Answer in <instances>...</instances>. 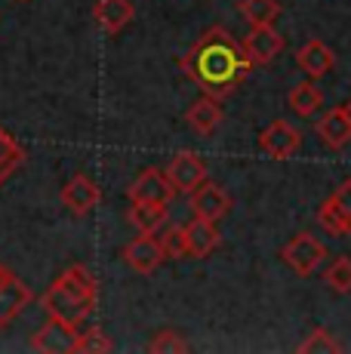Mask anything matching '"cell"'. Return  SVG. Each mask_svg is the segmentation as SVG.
<instances>
[{
  "label": "cell",
  "mask_w": 351,
  "mask_h": 354,
  "mask_svg": "<svg viewBox=\"0 0 351 354\" xmlns=\"http://www.w3.org/2000/svg\"><path fill=\"white\" fill-rule=\"evenodd\" d=\"M244 46L231 37V31H225L222 25H213L194 40V46L182 56V71L213 99H225L244 84L249 74Z\"/></svg>",
  "instance_id": "obj_1"
},
{
  "label": "cell",
  "mask_w": 351,
  "mask_h": 354,
  "mask_svg": "<svg viewBox=\"0 0 351 354\" xmlns=\"http://www.w3.org/2000/svg\"><path fill=\"white\" fill-rule=\"evenodd\" d=\"M99 299V283L90 274L86 265H68L56 281L46 287V292L40 296V305L50 317L65 321L71 326H80L86 317L93 315Z\"/></svg>",
  "instance_id": "obj_2"
},
{
  "label": "cell",
  "mask_w": 351,
  "mask_h": 354,
  "mask_svg": "<svg viewBox=\"0 0 351 354\" xmlns=\"http://www.w3.org/2000/svg\"><path fill=\"white\" fill-rule=\"evenodd\" d=\"M281 259L296 271L299 277H312L317 271V265L327 259V247L317 241L314 234L302 231V234H293L281 250Z\"/></svg>",
  "instance_id": "obj_3"
},
{
  "label": "cell",
  "mask_w": 351,
  "mask_h": 354,
  "mask_svg": "<svg viewBox=\"0 0 351 354\" xmlns=\"http://www.w3.org/2000/svg\"><path fill=\"white\" fill-rule=\"evenodd\" d=\"M317 222L323 231H330L333 237H348L351 234V179L342 182L327 201L317 209Z\"/></svg>",
  "instance_id": "obj_4"
},
{
  "label": "cell",
  "mask_w": 351,
  "mask_h": 354,
  "mask_svg": "<svg viewBox=\"0 0 351 354\" xmlns=\"http://www.w3.org/2000/svg\"><path fill=\"white\" fill-rule=\"evenodd\" d=\"M35 299L28 283H22V277H16L6 265H0V330H6L22 308H28V302Z\"/></svg>",
  "instance_id": "obj_5"
},
{
  "label": "cell",
  "mask_w": 351,
  "mask_h": 354,
  "mask_svg": "<svg viewBox=\"0 0 351 354\" xmlns=\"http://www.w3.org/2000/svg\"><path fill=\"white\" fill-rule=\"evenodd\" d=\"M207 160L194 151H176L167 163V179L173 182L176 194H191L200 182H207Z\"/></svg>",
  "instance_id": "obj_6"
},
{
  "label": "cell",
  "mask_w": 351,
  "mask_h": 354,
  "mask_svg": "<svg viewBox=\"0 0 351 354\" xmlns=\"http://www.w3.org/2000/svg\"><path fill=\"white\" fill-rule=\"evenodd\" d=\"M124 262L130 265L136 274H151L167 262V250L158 234H139L124 247Z\"/></svg>",
  "instance_id": "obj_7"
},
{
  "label": "cell",
  "mask_w": 351,
  "mask_h": 354,
  "mask_svg": "<svg viewBox=\"0 0 351 354\" xmlns=\"http://www.w3.org/2000/svg\"><path fill=\"white\" fill-rule=\"evenodd\" d=\"M240 46H244L247 62L253 68H259V65L274 62L283 53V34L274 31V25H256V28H249V34L240 40Z\"/></svg>",
  "instance_id": "obj_8"
},
{
  "label": "cell",
  "mask_w": 351,
  "mask_h": 354,
  "mask_svg": "<svg viewBox=\"0 0 351 354\" xmlns=\"http://www.w3.org/2000/svg\"><path fill=\"white\" fill-rule=\"evenodd\" d=\"M299 145H302V133L283 118L272 120V124L259 133V148L274 160L293 158V154L299 151Z\"/></svg>",
  "instance_id": "obj_9"
},
{
  "label": "cell",
  "mask_w": 351,
  "mask_h": 354,
  "mask_svg": "<svg viewBox=\"0 0 351 354\" xmlns=\"http://www.w3.org/2000/svg\"><path fill=\"white\" fill-rule=\"evenodd\" d=\"M126 194H130V203H170L176 188H173V182L167 179L164 169L145 167L136 179H133Z\"/></svg>",
  "instance_id": "obj_10"
},
{
  "label": "cell",
  "mask_w": 351,
  "mask_h": 354,
  "mask_svg": "<svg viewBox=\"0 0 351 354\" xmlns=\"http://www.w3.org/2000/svg\"><path fill=\"white\" fill-rule=\"evenodd\" d=\"M102 201V188L96 185V179H90L86 173H74L62 185V207L71 216H86L99 207Z\"/></svg>",
  "instance_id": "obj_11"
},
{
  "label": "cell",
  "mask_w": 351,
  "mask_h": 354,
  "mask_svg": "<svg viewBox=\"0 0 351 354\" xmlns=\"http://www.w3.org/2000/svg\"><path fill=\"white\" fill-rule=\"evenodd\" d=\"M219 243H222V234L216 228V222L210 219L194 216L191 222L182 225V250H185V259H207Z\"/></svg>",
  "instance_id": "obj_12"
},
{
  "label": "cell",
  "mask_w": 351,
  "mask_h": 354,
  "mask_svg": "<svg viewBox=\"0 0 351 354\" xmlns=\"http://www.w3.org/2000/svg\"><path fill=\"white\" fill-rule=\"evenodd\" d=\"M80 326H71L65 321L50 317L40 330L31 336V348L35 351H46V354H74V342H77Z\"/></svg>",
  "instance_id": "obj_13"
},
{
  "label": "cell",
  "mask_w": 351,
  "mask_h": 354,
  "mask_svg": "<svg viewBox=\"0 0 351 354\" xmlns=\"http://www.w3.org/2000/svg\"><path fill=\"white\" fill-rule=\"evenodd\" d=\"M191 213L200 216V219H210V222H219L231 213V197L225 194V188L216 185V182H200L191 194Z\"/></svg>",
  "instance_id": "obj_14"
},
{
  "label": "cell",
  "mask_w": 351,
  "mask_h": 354,
  "mask_svg": "<svg viewBox=\"0 0 351 354\" xmlns=\"http://www.w3.org/2000/svg\"><path fill=\"white\" fill-rule=\"evenodd\" d=\"M133 16H136V6L130 0H96L93 6V22L111 37L124 31L133 22Z\"/></svg>",
  "instance_id": "obj_15"
},
{
  "label": "cell",
  "mask_w": 351,
  "mask_h": 354,
  "mask_svg": "<svg viewBox=\"0 0 351 354\" xmlns=\"http://www.w3.org/2000/svg\"><path fill=\"white\" fill-rule=\"evenodd\" d=\"M296 65L305 71V77L312 80H321L323 74L333 71L336 65V53L330 50L323 40H308V44H302L299 50H296Z\"/></svg>",
  "instance_id": "obj_16"
},
{
  "label": "cell",
  "mask_w": 351,
  "mask_h": 354,
  "mask_svg": "<svg viewBox=\"0 0 351 354\" xmlns=\"http://www.w3.org/2000/svg\"><path fill=\"white\" fill-rule=\"evenodd\" d=\"M222 105H219V99H213V96H200L198 102H191L188 105V111H185V124L194 129L198 136H213L216 129L222 127Z\"/></svg>",
  "instance_id": "obj_17"
},
{
  "label": "cell",
  "mask_w": 351,
  "mask_h": 354,
  "mask_svg": "<svg viewBox=\"0 0 351 354\" xmlns=\"http://www.w3.org/2000/svg\"><path fill=\"white\" fill-rule=\"evenodd\" d=\"M317 136H321V142L330 148V151H339V148H345L351 142V120L345 118V111H342V105L330 108V111L321 114V120H317Z\"/></svg>",
  "instance_id": "obj_18"
},
{
  "label": "cell",
  "mask_w": 351,
  "mask_h": 354,
  "mask_svg": "<svg viewBox=\"0 0 351 354\" xmlns=\"http://www.w3.org/2000/svg\"><path fill=\"white\" fill-rule=\"evenodd\" d=\"M126 219L142 234H158L170 222V203H130Z\"/></svg>",
  "instance_id": "obj_19"
},
{
  "label": "cell",
  "mask_w": 351,
  "mask_h": 354,
  "mask_svg": "<svg viewBox=\"0 0 351 354\" xmlns=\"http://www.w3.org/2000/svg\"><path fill=\"white\" fill-rule=\"evenodd\" d=\"M287 105H290V111H293V114H299V118L308 120V118H314V114L321 111L323 93H321V86L308 77V80H302V84H296L293 90H290Z\"/></svg>",
  "instance_id": "obj_20"
},
{
  "label": "cell",
  "mask_w": 351,
  "mask_h": 354,
  "mask_svg": "<svg viewBox=\"0 0 351 354\" xmlns=\"http://www.w3.org/2000/svg\"><path fill=\"white\" fill-rule=\"evenodd\" d=\"M238 12L249 22V28H256V25H274V19L283 12V6L278 0H240Z\"/></svg>",
  "instance_id": "obj_21"
},
{
  "label": "cell",
  "mask_w": 351,
  "mask_h": 354,
  "mask_svg": "<svg viewBox=\"0 0 351 354\" xmlns=\"http://www.w3.org/2000/svg\"><path fill=\"white\" fill-rule=\"evenodd\" d=\"M22 163H25V148L0 127V185H3Z\"/></svg>",
  "instance_id": "obj_22"
},
{
  "label": "cell",
  "mask_w": 351,
  "mask_h": 354,
  "mask_svg": "<svg viewBox=\"0 0 351 354\" xmlns=\"http://www.w3.org/2000/svg\"><path fill=\"white\" fill-rule=\"evenodd\" d=\"M302 354H330V351H342V342L327 330V326H314L305 339L299 342Z\"/></svg>",
  "instance_id": "obj_23"
},
{
  "label": "cell",
  "mask_w": 351,
  "mask_h": 354,
  "mask_svg": "<svg viewBox=\"0 0 351 354\" xmlns=\"http://www.w3.org/2000/svg\"><path fill=\"white\" fill-rule=\"evenodd\" d=\"M323 283L333 292H351V256H336L323 271Z\"/></svg>",
  "instance_id": "obj_24"
},
{
  "label": "cell",
  "mask_w": 351,
  "mask_h": 354,
  "mask_svg": "<svg viewBox=\"0 0 351 354\" xmlns=\"http://www.w3.org/2000/svg\"><path fill=\"white\" fill-rule=\"evenodd\" d=\"M111 348H114L111 339H108L99 326L80 330L77 333V342H74V354H108Z\"/></svg>",
  "instance_id": "obj_25"
},
{
  "label": "cell",
  "mask_w": 351,
  "mask_h": 354,
  "mask_svg": "<svg viewBox=\"0 0 351 354\" xmlns=\"http://www.w3.org/2000/svg\"><path fill=\"white\" fill-rule=\"evenodd\" d=\"M148 351H151V354H167V351L182 354V351H188V342L182 339V333L160 330V333H154V339L148 342Z\"/></svg>",
  "instance_id": "obj_26"
},
{
  "label": "cell",
  "mask_w": 351,
  "mask_h": 354,
  "mask_svg": "<svg viewBox=\"0 0 351 354\" xmlns=\"http://www.w3.org/2000/svg\"><path fill=\"white\" fill-rule=\"evenodd\" d=\"M160 243L167 250V259H185V250H182V225L160 228Z\"/></svg>",
  "instance_id": "obj_27"
},
{
  "label": "cell",
  "mask_w": 351,
  "mask_h": 354,
  "mask_svg": "<svg viewBox=\"0 0 351 354\" xmlns=\"http://www.w3.org/2000/svg\"><path fill=\"white\" fill-rule=\"evenodd\" d=\"M342 111H345V118H348V120H351V99H348V102H345V105H342Z\"/></svg>",
  "instance_id": "obj_28"
},
{
  "label": "cell",
  "mask_w": 351,
  "mask_h": 354,
  "mask_svg": "<svg viewBox=\"0 0 351 354\" xmlns=\"http://www.w3.org/2000/svg\"><path fill=\"white\" fill-rule=\"evenodd\" d=\"M19 3H28V0H19Z\"/></svg>",
  "instance_id": "obj_29"
}]
</instances>
